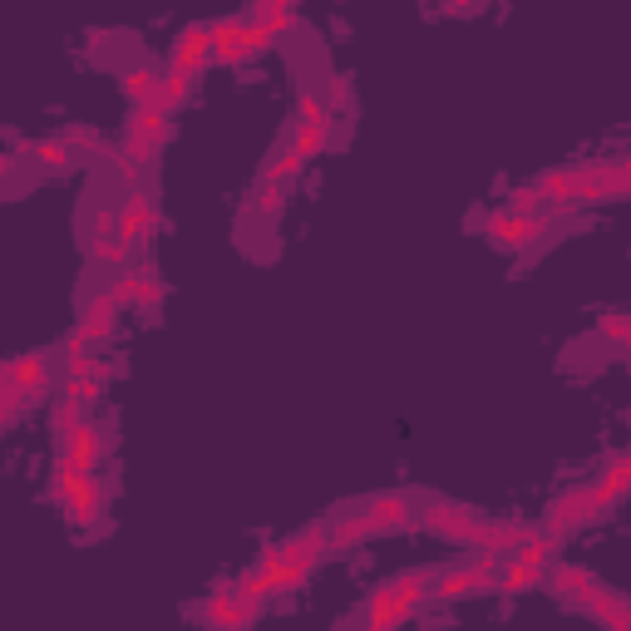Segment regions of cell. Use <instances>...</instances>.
<instances>
[{"instance_id": "6da1fadb", "label": "cell", "mask_w": 631, "mask_h": 631, "mask_svg": "<svg viewBox=\"0 0 631 631\" xmlns=\"http://www.w3.org/2000/svg\"><path fill=\"white\" fill-rule=\"evenodd\" d=\"M212 60V25H188L173 45V65L168 70H183V74H198Z\"/></svg>"}]
</instances>
